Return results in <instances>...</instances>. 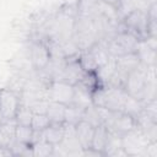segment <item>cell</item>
Wrapping results in <instances>:
<instances>
[{
    "label": "cell",
    "mask_w": 157,
    "mask_h": 157,
    "mask_svg": "<svg viewBox=\"0 0 157 157\" xmlns=\"http://www.w3.org/2000/svg\"><path fill=\"white\" fill-rule=\"evenodd\" d=\"M71 38L75 42V44L77 45L80 52L88 50L96 42H98L97 37H96L92 18L76 15L74 17Z\"/></svg>",
    "instance_id": "obj_1"
},
{
    "label": "cell",
    "mask_w": 157,
    "mask_h": 157,
    "mask_svg": "<svg viewBox=\"0 0 157 157\" xmlns=\"http://www.w3.org/2000/svg\"><path fill=\"white\" fill-rule=\"evenodd\" d=\"M103 42H105L107 50H108L109 55L113 58H117L120 55L136 53L140 40L129 32L117 31L110 38H108L107 40H103Z\"/></svg>",
    "instance_id": "obj_2"
},
{
    "label": "cell",
    "mask_w": 157,
    "mask_h": 157,
    "mask_svg": "<svg viewBox=\"0 0 157 157\" xmlns=\"http://www.w3.org/2000/svg\"><path fill=\"white\" fill-rule=\"evenodd\" d=\"M148 15L147 11L135 10L125 15L118 23V31H125L135 36L139 40H144L147 34Z\"/></svg>",
    "instance_id": "obj_3"
},
{
    "label": "cell",
    "mask_w": 157,
    "mask_h": 157,
    "mask_svg": "<svg viewBox=\"0 0 157 157\" xmlns=\"http://www.w3.org/2000/svg\"><path fill=\"white\" fill-rule=\"evenodd\" d=\"M148 142L147 137L137 126H134L130 131L121 135V146L128 156H145Z\"/></svg>",
    "instance_id": "obj_4"
},
{
    "label": "cell",
    "mask_w": 157,
    "mask_h": 157,
    "mask_svg": "<svg viewBox=\"0 0 157 157\" xmlns=\"http://www.w3.org/2000/svg\"><path fill=\"white\" fill-rule=\"evenodd\" d=\"M147 69L148 66L140 63L139 66L136 69H134L126 77L125 85H124V90L125 92L141 101L142 99V93L145 90V85H146V77H147Z\"/></svg>",
    "instance_id": "obj_5"
},
{
    "label": "cell",
    "mask_w": 157,
    "mask_h": 157,
    "mask_svg": "<svg viewBox=\"0 0 157 157\" xmlns=\"http://www.w3.org/2000/svg\"><path fill=\"white\" fill-rule=\"evenodd\" d=\"M28 58L34 70H43L49 60H50V52L48 44L44 39H32L28 48Z\"/></svg>",
    "instance_id": "obj_6"
},
{
    "label": "cell",
    "mask_w": 157,
    "mask_h": 157,
    "mask_svg": "<svg viewBox=\"0 0 157 157\" xmlns=\"http://www.w3.org/2000/svg\"><path fill=\"white\" fill-rule=\"evenodd\" d=\"M47 97L49 101H54L69 105L72 102L74 86L60 80H54L47 87Z\"/></svg>",
    "instance_id": "obj_7"
},
{
    "label": "cell",
    "mask_w": 157,
    "mask_h": 157,
    "mask_svg": "<svg viewBox=\"0 0 157 157\" xmlns=\"http://www.w3.org/2000/svg\"><path fill=\"white\" fill-rule=\"evenodd\" d=\"M20 104V92L13 91L9 87L0 90V110L2 112L6 120L15 119Z\"/></svg>",
    "instance_id": "obj_8"
},
{
    "label": "cell",
    "mask_w": 157,
    "mask_h": 157,
    "mask_svg": "<svg viewBox=\"0 0 157 157\" xmlns=\"http://www.w3.org/2000/svg\"><path fill=\"white\" fill-rule=\"evenodd\" d=\"M140 63L141 61H140L136 53H130V54H125V55H120V56L114 58V66H115L114 72L119 77V80L121 81L123 86L125 85L128 75L134 69H136Z\"/></svg>",
    "instance_id": "obj_9"
},
{
    "label": "cell",
    "mask_w": 157,
    "mask_h": 157,
    "mask_svg": "<svg viewBox=\"0 0 157 157\" xmlns=\"http://www.w3.org/2000/svg\"><path fill=\"white\" fill-rule=\"evenodd\" d=\"M87 72L83 70L82 65L78 61V56L75 58H69L66 59V64L64 66L60 81H64L69 85L75 86L76 83H78L86 75Z\"/></svg>",
    "instance_id": "obj_10"
},
{
    "label": "cell",
    "mask_w": 157,
    "mask_h": 157,
    "mask_svg": "<svg viewBox=\"0 0 157 157\" xmlns=\"http://www.w3.org/2000/svg\"><path fill=\"white\" fill-rule=\"evenodd\" d=\"M135 126H137L150 142L157 141V120L148 117L144 110H141L135 118Z\"/></svg>",
    "instance_id": "obj_11"
},
{
    "label": "cell",
    "mask_w": 157,
    "mask_h": 157,
    "mask_svg": "<svg viewBox=\"0 0 157 157\" xmlns=\"http://www.w3.org/2000/svg\"><path fill=\"white\" fill-rule=\"evenodd\" d=\"M75 132H76V137L80 142L82 151L90 148L92 144L94 128L90 125L88 123H86L85 120H80L77 124H75Z\"/></svg>",
    "instance_id": "obj_12"
},
{
    "label": "cell",
    "mask_w": 157,
    "mask_h": 157,
    "mask_svg": "<svg viewBox=\"0 0 157 157\" xmlns=\"http://www.w3.org/2000/svg\"><path fill=\"white\" fill-rule=\"evenodd\" d=\"M16 121L6 120L0 125V147L11 148L12 145L16 142Z\"/></svg>",
    "instance_id": "obj_13"
},
{
    "label": "cell",
    "mask_w": 157,
    "mask_h": 157,
    "mask_svg": "<svg viewBox=\"0 0 157 157\" xmlns=\"http://www.w3.org/2000/svg\"><path fill=\"white\" fill-rule=\"evenodd\" d=\"M150 5H151V2L148 0H118L117 10H118L120 18H123L125 15H128L135 10L147 11Z\"/></svg>",
    "instance_id": "obj_14"
},
{
    "label": "cell",
    "mask_w": 157,
    "mask_h": 157,
    "mask_svg": "<svg viewBox=\"0 0 157 157\" xmlns=\"http://www.w3.org/2000/svg\"><path fill=\"white\" fill-rule=\"evenodd\" d=\"M103 156H128L121 146V135L109 131L108 139L103 150Z\"/></svg>",
    "instance_id": "obj_15"
},
{
    "label": "cell",
    "mask_w": 157,
    "mask_h": 157,
    "mask_svg": "<svg viewBox=\"0 0 157 157\" xmlns=\"http://www.w3.org/2000/svg\"><path fill=\"white\" fill-rule=\"evenodd\" d=\"M65 132V123H50L49 126L43 131V137L52 145L61 142Z\"/></svg>",
    "instance_id": "obj_16"
},
{
    "label": "cell",
    "mask_w": 157,
    "mask_h": 157,
    "mask_svg": "<svg viewBox=\"0 0 157 157\" xmlns=\"http://www.w3.org/2000/svg\"><path fill=\"white\" fill-rule=\"evenodd\" d=\"M71 104H74L78 108L86 109L87 107L92 105V92H90L88 90H86L78 85H75Z\"/></svg>",
    "instance_id": "obj_17"
},
{
    "label": "cell",
    "mask_w": 157,
    "mask_h": 157,
    "mask_svg": "<svg viewBox=\"0 0 157 157\" xmlns=\"http://www.w3.org/2000/svg\"><path fill=\"white\" fill-rule=\"evenodd\" d=\"M136 54H137L140 61L142 64L147 65V66L156 65V63H157V53H156V50L150 48L144 40L139 42V47H137Z\"/></svg>",
    "instance_id": "obj_18"
},
{
    "label": "cell",
    "mask_w": 157,
    "mask_h": 157,
    "mask_svg": "<svg viewBox=\"0 0 157 157\" xmlns=\"http://www.w3.org/2000/svg\"><path fill=\"white\" fill-rule=\"evenodd\" d=\"M108 134H109V130L107 129V126L104 124L94 128L91 148L102 153V156H103V150H104V146H105V142H107V139H108Z\"/></svg>",
    "instance_id": "obj_19"
},
{
    "label": "cell",
    "mask_w": 157,
    "mask_h": 157,
    "mask_svg": "<svg viewBox=\"0 0 157 157\" xmlns=\"http://www.w3.org/2000/svg\"><path fill=\"white\" fill-rule=\"evenodd\" d=\"M65 108H66V105L63 103L49 101L48 109H47V117L49 118L50 123H64Z\"/></svg>",
    "instance_id": "obj_20"
},
{
    "label": "cell",
    "mask_w": 157,
    "mask_h": 157,
    "mask_svg": "<svg viewBox=\"0 0 157 157\" xmlns=\"http://www.w3.org/2000/svg\"><path fill=\"white\" fill-rule=\"evenodd\" d=\"M53 150L54 145L48 142L45 139L39 140L38 142L32 145V151H33V157H48L53 156Z\"/></svg>",
    "instance_id": "obj_21"
},
{
    "label": "cell",
    "mask_w": 157,
    "mask_h": 157,
    "mask_svg": "<svg viewBox=\"0 0 157 157\" xmlns=\"http://www.w3.org/2000/svg\"><path fill=\"white\" fill-rule=\"evenodd\" d=\"M83 110L82 108H78L74 104H69L65 108V119L64 123L65 124H71L75 125L77 124L80 120H82V115H83Z\"/></svg>",
    "instance_id": "obj_22"
},
{
    "label": "cell",
    "mask_w": 157,
    "mask_h": 157,
    "mask_svg": "<svg viewBox=\"0 0 157 157\" xmlns=\"http://www.w3.org/2000/svg\"><path fill=\"white\" fill-rule=\"evenodd\" d=\"M82 120H85L86 123H88L90 125H92L93 128H97L99 125H102V118L97 110L96 105H90L83 110V115H82Z\"/></svg>",
    "instance_id": "obj_23"
},
{
    "label": "cell",
    "mask_w": 157,
    "mask_h": 157,
    "mask_svg": "<svg viewBox=\"0 0 157 157\" xmlns=\"http://www.w3.org/2000/svg\"><path fill=\"white\" fill-rule=\"evenodd\" d=\"M142 107H144V104H142L141 101H139V99H136V98H134V97L128 94V97L125 99V104H124V110L123 112L125 114L135 118L142 110Z\"/></svg>",
    "instance_id": "obj_24"
},
{
    "label": "cell",
    "mask_w": 157,
    "mask_h": 157,
    "mask_svg": "<svg viewBox=\"0 0 157 157\" xmlns=\"http://www.w3.org/2000/svg\"><path fill=\"white\" fill-rule=\"evenodd\" d=\"M32 117H33V113H32L31 108L28 105L20 104V108H18V110L16 113V117H15V121H16L17 125L31 126Z\"/></svg>",
    "instance_id": "obj_25"
},
{
    "label": "cell",
    "mask_w": 157,
    "mask_h": 157,
    "mask_svg": "<svg viewBox=\"0 0 157 157\" xmlns=\"http://www.w3.org/2000/svg\"><path fill=\"white\" fill-rule=\"evenodd\" d=\"M50 124L49 118L47 114H33L32 121H31V128L34 131H44Z\"/></svg>",
    "instance_id": "obj_26"
},
{
    "label": "cell",
    "mask_w": 157,
    "mask_h": 157,
    "mask_svg": "<svg viewBox=\"0 0 157 157\" xmlns=\"http://www.w3.org/2000/svg\"><path fill=\"white\" fill-rule=\"evenodd\" d=\"M32 135H33V130L31 126H26V125H17L16 126V141L31 145Z\"/></svg>",
    "instance_id": "obj_27"
},
{
    "label": "cell",
    "mask_w": 157,
    "mask_h": 157,
    "mask_svg": "<svg viewBox=\"0 0 157 157\" xmlns=\"http://www.w3.org/2000/svg\"><path fill=\"white\" fill-rule=\"evenodd\" d=\"M11 151H12L13 156H32L33 157L32 145H29V144H23V142L16 141L12 145Z\"/></svg>",
    "instance_id": "obj_28"
},
{
    "label": "cell",
    "mask_w": 157,
    "mask_h": 157,
    "mask_svg": "<svg viewBox=\"0 0 157 157\" xmlns=\"http://www.w3.org/2000/svg\"><path fill=\"white\" fill-rule=\"evenodd\" d=\"M48 103H49V99L42 98V99H37V101L32 102L28 107L31 108L33 114H47Z\"/></svg>",
    "instance_id": "obj_29"
},
{
    "label": "cell",
    "mask_w": 157,
    "mask_h": 157,
    "mask_svg": "<svg viewBox=\"0 0 157 157\" xmlns=\"http://www.w3.org/2000/svg\"><path fill=\"white\" fill-rule=\"evenodd\" d=\"M145 157H157V141L147 144L145 150Z\"/></svg>",
    "instance_id": "obj_30"
},
{
    "label": "cell",
    "mask_w": 157,
    "mask_h": 157,
    "mask_svg": "<svg viewBox=\"0 0 157 157\" xmlns=\"http://www.w3.org/2000/svg\"><path fill=\"white\" fill-rule=\"evenodd\" d=\"M144 42L150 47V48H152V49H157V36L156 37H153V36H147L145 39H144Z\"/></svg>",
    "instance_id": "obj_31"
},
{
    "label": "cell",
    "mask_w": 157,
    "mask_h": 157,
    "mask_svg": "<svg viewBox=\"0 0 157 157\" xmlns=\"http://www.w3.org/2000/svg\"><path fill=\"white\" fill-rule=\"evenodd\" d=\"M78 1H80V0H64V6L76 10V6H77Z\"/></svg>",
    "instance_id": "obj_32"
},
{
    "label": "cell",
    "mask_w": 157,
    "mask_h": 157,
    "mask_svg": "<svg viewBox=\"0 0 157 157\" xmlns=\"http://www.w3.org/2000/svg\"><path fill=\"white\" fill-rule=\"evenodd\" d=\"M1 156H13L11 148H6V147H0V157Z\"/></svg>",
    "instance_id": "obj_33"
},
{
    "label": "cell",
    "mask_w": 157,
    "mask_h": 157,
    "mask_svg": "<svg viewBox=\"0 0 157 157\" xmlns=\"http://www.w3.org/2000/svg\"><path fill=\"white\" fill-rule=\"evenodd\" d=\"M104 2H107V4H109V5H112V6H114L115 9H117V2H118V0H103Z\"/></svg>",
    "instance_id": "obj_34"
},
{
    "label": "cell",
    "mask_w": 157,
    "mask_h": 157,
    "mask_svg": "<svg viewBox=\"0 0 157 157\" xmlns=\"http://www.w3.org/2000/svg\"><path fill=\"white\" fill-rule=\"evenodd\" d=\"M6 121V119H5V117H4V114H2V112L0 110V125L2 124V123H5Z\"/></svg>",
    "instance_id": "obj_35"
},
{
    "label": "cell",
    "mask_w": 157,
    "mask_h": 157,
    "mask_svg": "<svg viewBox=\"0 0 157 157\" xmlns=\"http://www.w3.org/2000/svg\"><path fill=\"white\" fill-rule=\"evenodd\" d=\"M148 1H150L151 4H153V2H156V0H148Z\"/></svg>",
    "instance_id": "obj_36"
}]
</instances>
